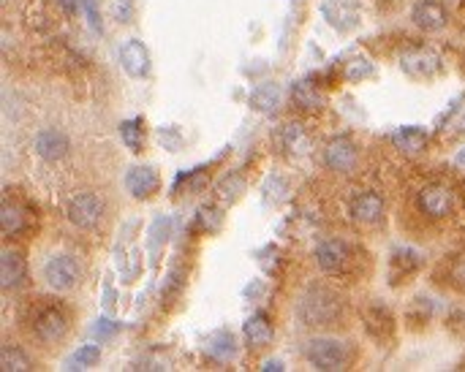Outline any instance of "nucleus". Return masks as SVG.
<instances>
[{
    "instance_id": "nucleus-2",
    "label": "nucleus",
    "mask_w": 465,
    "mask_h": 372,
    "mask_svg": "<svg viewBox=\"0 0 465 372\" xmlns=\"http://www.w3.org/2000/svg\"><path fill=\"white\" fill-rule=\"evenodd\" d=\"M30 329H33V337L44 345H57L66 334H68V316L66 310L52 302V299H41L39 307L33 310V318H30Z\"/></svg>"
},
{
    "instance_id": "nucleus-16",
    "label": "nucleus",
    "mask_w": 465,
    "mask_h": 372,
    "mask_svg": "<svg viewBox=\"0 0 465 372\" xmlns=\"http://www.w3.org/2000/svg\"><path fill=\"white\" fill-rule=\"evenodd\" d=\"M126 185L134 193V198H147L158 190L161 180H158V172L152 166H137L126 174Z\"/></svg>"
},
{
    "instance_id": "nucleus-19",
    "label": "nucleus",
    "mask_w": 465,
    "mask_h": 372,
    "mask_svg": "<svg viewBox=\"0 0 465 372\" xmlns=\"http://www.w3.org/2000/svg\"><path fill=\"white\" fill-rule=\"evenodd\" d=\"M392 141H395L397 149L414 155V152H422V149H424V144H427V131L419 128V125H406V128H397V131L392 134Z\"/></svg>"
},
{
    "instance_id": "nucleus-12",
    "label": "nucleus",
    "mask_w": 465,
    "mask_h": 372,
    "mask_svg": "<svg viewBox=\"0 0 465 372\" xmlns=\"http://www.w3.org/2000/svg\"><path fill=\"white\" fill-rule=\"evenodd\" d=\"M33 149H36L39 158L55 163V161H60V158L68 152V136H66L63 131H57V128H44V131L36 136Z\"/></svg>"
},
{
    "instance_id": "nucleus-5",
    "label": "nucleus",
    "mask_w": 465,
    "mask_h": 372,
    "mask_svg": "<svg viewBox=\"0 0 465 372\" xmlns=\"http://www.w3.org/2000/svg\"><path fill=\"white\" fill-rule=\"evenodd\" d=\"M79 278H82V267H79V261H77L74 256H63V253H60V256H52L47 261V267H44L47 285L52 291H60V293L77 288V285H79Z\"/></svg>"
},
{
    "instance_id": "nucleus-35",
    "label": "nucleus",
    "mask_w": 465,
    "mask_h": 372,
    "mask_svg": "<svg viewBox=\"0 0 465 372\" xmlns=\"http://www.w3.org/2000/svg\"><path fill=\"white\" fill-rule=\"evenodd\" d=\"M457 163H460V166H465V149L460 152V155H457Z\"/></svg>"
},
{
    "instance_id": "nucleus-8",
    "label": "nucleus",
    "mask_w": 465,
    "mask_h": 372,
    "mask_svg": "<svg viewBox=\"0 0 465 372\" xmlns=\"http://www.w3.org/2000/svg\"><path fill=\"white\" fill-rule=\"evenodd\" d=\"M33 226V209L22 201H14L8 193L3 196V209H0V229L3 236L11 239L17 234H25Z\"/></svg>"
},
{
    "instance_id": "nucleus-6",
    "label": "nucleus",
    "mask_w": 465,
    "mask_h": 372,
    "mask_svg": "<svg viewBox=\"0 0 465 372\" xmlns=\"http://www.w3.org/2000/svg\"><path fill=\"white\" fill-rule=\"evenodd\" d=\"M68 220L77 226V229H95L98 223H101V218H103V201L90 193V190H82V193H77V196H71V201H68Z\"/></svg>"
},
{
    "instance_id": "nucleus-4",
    "label": "nucleus",
    "mask_w": 465,
    "mask_h": 372,
    "mask_svg": "<svg viewBox=\"0 0 465 372\" xmlns=\"http://www.w3.org/2000/svg\"><path fill=\"white\" fill-rule=\"evenodd\" d=\"M455 204H457L455 190L449 185H444V183H430V185H424L417 193L419 212L427 215L430 220H444V218H449V215L455 212Z\"/></svg>"
},
{
    "instance_id": "nucleus-24",
    "label": "nucleus",
    "mask_w": 465,
    "mask_h": 372,
    "mask_svg": "<svg viewBox=\"0 0 465 372\" xmlns=\"http://www.w3.org/2000/svg\"><path fill=\"white\" fill-rule=\"evenodd\" d=\"M294 103L305 106V109H319L321 106V93H316V87L310 82H299V85H294Z\"/></svg>"
},
{
    "instance_id": "nucleus-3",
    "label": "nucleus",
    "mask_w": 465,
    "mask_h": 372,
    "mask_svg": "<svg viewBox=\"0 0 465 372\" xmlns=\"http://www.w3.org/2000/svg\"><path fill=\"white\" fill-rule=\"evenodd\" d=\"M308 362L316 367V370H326V372H337L346 370L351 364V351L346 342L340 340H332V337H321V340H313L305 351Z\"/></svg>"
},
{
    "instance_id": "nucleus-7",
    "label": "nucleus",
    "mask_w": 465,
    "mask_h": 372,
    "mask_svg": "<svg viewBox=\"0 0 465 372\" xmlns=\"http://www.w3.org/2000/svg\"><path fill=\"white\" fill-rule=\"evenodd\" d=\"M316 264L324 275H346L351 267V247L343 239H324L316 245Z\"/></svg>"
},
{
    "instance_id": "nucleus-11",
    "label": "nucleus",
    "mask_w": 465,
    "mask_h": 372,
    "mask_svg": "<svg viewBox=\"0 0 465 372\" xmlns=\"http://www.w3.org/2000/svg\"><path fill=\"white\" fill-rule=\"evenodd\" d=\"M411 19L414 25L427 30V33H435L446 25V8L438 3V0H419L411 11Z\"/></svg>"
},
{
    "instance_id": "nucleus-22",
    "label": "nucleus",
    "mask_w": 465,
    "mask_h": 372,
    "mask_svg": "<svg viewBox=\"0 0 465 372\" xmlns=\"http://www.w3.org/2000/svg\"><path fill=\"white\" fill-rule=\"evenodd\" d=\"M98 359H101V351L95 345H82V348H77L71 353V359L66 362V367L68 370H88V367L98 364Z\"/></svg>"
},
{
    "instance_id": "nucleus-29",
    "label": "nucleus",
    "mask_w": 465,
    "mask_h": 372,
    "mask_svg": "<svg viewBox=\"0 0 465 372\" xmlns=\"http://www.w3.org/2000/svg\"><path fill=\"white\" fill-rule=\"evenodd\" d=\"M449 282H452L457 291H463L465 293V258H457V261L452 264V269H449Z\"/></svg>"
},
{
    "instance_id": "nucleus-31",
    "label": "nucleus",
    "mask_w": 465,
    "mask_h": 372,
    "mask_svg": "<svg viewBox=\"0 0 465 372\" xmlns=\"http://www.w3.org/2000/svg\"><path fill=\"white\" fill-rule=\"evenodd\" d=\"M115 17H117V22H128L131 19V0H117Z\"/></svg>"
},
{
    "instance_id": "nucleus-9",
    "label": "nucleus",
    "mask_w": 465,
    "mask_h": 372,
    "mask_svg": "<svg viewBox=\"0 0 465 372\" xmlns=\"http://www.w3.org/2000/svg\"><path fill=\"white\" fill-rule=\"evenodd\" d=\"M351 220H357L359 226H378L384 220V198L375 190H359L351 198Z\"/></svg>"
},
{
    "instance_id": "nucleus-1",
    "label": "nucleus",
    "mask_w": 465,
    "mask_h": 372,
    "mask_svg": "<svg viewBox=\"0 0 465 372\" xmlns=\"http://www.w3.org/2000/svg\"><path fill=\"white\" fill-rule=\"evenodd\" d=\"M343 313H346V302L326 285H310L299 296V307H297L299 321L305 326H310V329L340 326Z\"/></svg>"
},
{
    "instance_id": "nucleus-14",
    "label": "nucleus",
    "mask_w": 465,
    "mask_h": 372,
    "mask_svg": "<svg viewBox=\"0 0 465 372\" xmlns=\"http://www.w3.org/2000/svg\"><path fill=\"white\" fill-rule=\"evenodd\" d=\"M120 63H123V68H126L131 76H137V79L150 74V52H147V47H144L141 41H137V39H131L128 44H123V49H120Z\"/></svg>"
},
{
    "instance_id": "nucleus-10",
    "label": "nucleus",
    "mask_w": 465,
    "mask_h": 372,
    "mask_svg": "<svg viewBox=\"0 0 465 372\" xmlns=\"http://www.w3.org/2000/svg\"><path fill=\"white\" fill-rule=\"evenodd\" d=\"M25 280H28L25 256H22L19 250H6V253H3V261H0V282H3V291L22 288Z\"/></svg>"
},
{
    "instance_id": "nucleus-23",
    "label": "nucleus",
    "mask_w": 465,
    "mask_h": 372,
    "mask_svg": "<svg viewBox=\"0 0 465 372\" xmlns=\"http://www.w3.org/2000/svg\"><path fill=\"white\" fill-rule=\"evenodd\" d=\"M417 267H419V253H414L411 247H400V250L395 253V258H392V269H395V272L400 269V275H397V278L411 275Z\"/></svg>"
},
{
    "instance_id": "nucleus-15",
    "label": "nucleus",
    "mask_w": 465,
    "mask_h": 372,
    "mask_svg": "<svg viewBox=\"0 0 465 372\" xmlns=\"http://www.w3.org/2000/svg\"><path fill=\"white\" fill-rule=\"evenodd\" d=\"M403 68H406L411 76H417V79H427V76L438 74L441 60H438V54H435L433 49H411V52L403 57Z\"/></svg>"
},
{
    "instance_id": "nucleus-13",
    "label": "nucleus",
    "mask_w": 465,
    "mask_h": 372,
    "mask_svg": "<svg viewBox=\"0 0 465 372\" xmlns=\"http://www.w3.org/2000/svg\"><path fill=\"white\" fill-rule=\"evenodd\" d=\"M324 158H326V166H329L332 172L346 174V172H351V169L357 166V147H354V141H348V139H335V141H329Z\"/></svg>"
},
{
    "instance_id": "nucleus-25",
    "label": "nucleus",
    "mask_w": 465,
    "mask_h": 372,
    "mask_svg": "<svg viewBox=\"0 0 465 372\" xmlns=\"http://www.w3.org/2000/svg\"><path fill=\"white\" fill-rule=\"evenodd\" d=\"M123 141L134 149V152H141V120H131V123H123Z\"/></svg>"
},
{
    "instance_id": "nucleus-17",
    "label": "nucleus",
    "mask_w": 465,
    "mask_h": 372,
    "mask_svg": "<svg viewBox=\"0 0 465 372\" xmlns=\"http://www.w3.org/2000/svg\"><path fill=\"white\" fill-rule=\"evenodd\" d=\"M362 321H365V331L370 334L373 340H378V342L392 334V313L384 304H370L362 313Z\"/></svg>"
},
{
    "instance_id": "nucleus-34",
    "label": "nucleus",
    "mask_w": 465,
    "mask_h": 372,
    "mask_svg": "<svg viewBox=\"0 0 465 372\" xmlns=\"http://www.w3.org/2000/svg\"><path fill=\"white\" fill-rule=\"evenodd\" d=\"M261 370H267V372H275V370H283V362H278V359H270Z\"/></svg>"
},
{
    "instance_id": "nucleus-33",
    "label": "nucleus",
    "mask_w": 465,
    "mask_h": 372,
    "mask_svg": "<svg viewBox=\"0 0 465 372\" xmlns=\"http://www.w3.org/2000/svg\"><path fill=\"white\" fill-rule=\"evenodd\" d=\"M55 3H57V6L68 14V17H74V14H77V8H79V6H77V0H55Z\"/></svg>"
},
{
    "instance_id": "nucleus-32",
    "label": "nucleus",
    "mask_w": 465,
    "mask_h": 372,
    "mask_svg": "<svg viewBox=\"0 0 465 372\" xmlns=\"http://www.w3.org/2000/svg\"><path fill=\"white\" fill-rule=\"evenodd\" d=\"M93 331L98 337H112V334L117 331V324H115V321H98V326H95Z\"/></svg>"
},
{
    "instance_id": "nucleus-30",
    "label": "nucleus",
    "mask_w": 465,
    "mask_h": 372,
    "mask_svg": "<svg viewBox=\"0 0 465 372\" xmlns=\"http://www.w3.org/2000/svg\"><path fill=\"white\" fill-rule=\"evenodd\" d=\"M85 11H88L90 28H93L95 33H101V14H98V8H95V0H85Z\"/></svg>"
},
{
    "instance_id": "nucleus-27",
    "label": "nucleus",
    "mask_w": 465,
    "mask_h": 372,
    "mask_svg": "<svg viewBox=\"0 0 465 372\" xmlns=\"http://www.w3.org/2000/svg\"><path fill=\"white\" fill-rule=\"evenodd\" d=\"M210 353H212L215 359H232L234 356V340L229 337V334H218V337L212 340Z\"/></svg>"
},
{
    "instance_id": "nucleus-26",
    "label": "nucleus",
    "mask_w": 465,
    "mask_h": 372,
    "mask_svg": "<svg viewBox=\"0 0 465 372\" xmlns=\"http://www.w3.org/2000/svg\"><path fill=\"white\" fill-rule=\"evenodd\" d=\"M239 190H242V180H237V174H232V177H226V180L218 185V198H221L224 204H232L234 198L239 196Z\"/></svg>"
},
{
    "instance_id": "nucleus-20",
    "label": "nucleus",
    "mask_w": 465,
    "mask_h": 372,
    "mask_svg": "<svg viewBox=\"0 0 465 372\" xmlns=\"http://www.w3.org/2000/svg\"><path fill=\"white\" fill-rule=\"evenodd\" d=\"M250 103H253V109H259V112H264V114H273V112L280 106L278 85L267 82V85H261L259 90H253V95H250Z\"/></svg>"
},
{
    "instance_id": "nucleus-28",
    "label": "nucleus",
    "mask_w": 465,
    "mask_h": 372,
    "mask_svg": "<svg viewBox=\"0 0 465 372\" xmlns=\"http://www.w3.org/2000/svg\"><path fill=\"white\" fill-rule=\"evenodd\" d=\"M283 141H286V147L294 149V152H305V147H308V139H305V134H302L299 125H288Z\"/></svg>"
},
{
    "instance_id": "nucleus-21",
    "label": "nucleus",
    "mask_w": 465,
    "mask_h": 372,
    "mask_svg": "<svg viewBox=\"0 0 465 372\" xmlns=\"http://www.w3.org/2000/svg\"><path fill=\"white\" fill-rule=\"evenodd\" d=\"M0 370L3 372H28V370H33V362H30V359H28V353H25V351H19L17 345H3Z\"/></svg>"
},
{
    "instance_id": "nucleus-18",
    "label": "nucleus",
    "mask_w": 465,
    "mask_h": 372,
    "mask_svg": "<svg viewBox=\"0 0 465 372\" xmlns=\"http://www.w3.org/2000/svg\"><path fill=\"white\" fill-rule=\"evenodd\" d=\"M242 334H245V342L253 345V348H267V345L275 340V329H273L270 318H267L264 313H256L253 318H248Z\"/></svg>"
}]
</instances>
